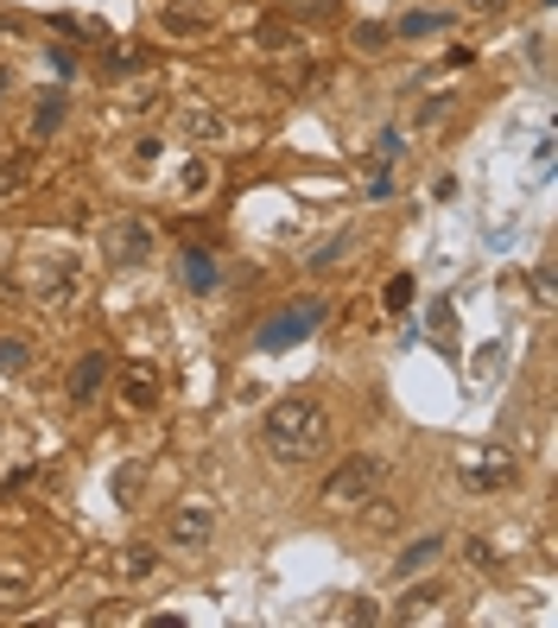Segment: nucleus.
I'll return each instance as SVG.
<instances>
[{
  "mask_svg": "<svg viewBox=\"0 0 558 628\" xmlns=\"http://www.w3.org/2000/svg\"><path fill=\"white\" fill-rule=\"evenodd\" d=\"M323 400H311V393H286V400H273L261 419V445L280 457V464H298V457H311V450L323 445Z\"/></svg>",
  "mask_w": 558,
  "mask_h": 628,
  "instance_id": "1",
  "label": "nucleus"
},
{
  "mask_svg": "<svg viewBox=\"0 0 558 628\" xmlns=\"http://www.w3.org/2000/svg\"><path fill=\"white\" fill-rule=\"evenodd\" d=\"M382 477H387V464L375 457V450H355L350 464H337L330 477H323V489H318V502L330 514H343V509H355V502H368L375 489H382Z\"/></svg>",
  "mask_w": 558,
  "mask_h": 628,
  "instance_id": "2",
  "label": "nucleus"
},
{
  "mask_svg": "<svg viewBox=\"0 0 558 628\" xmlns=\"http://www.w3.org/2000/svg\"><path fill=\"white\" fill-rule=\"evenodd\" d=\"M521 477V464H514V450H496V445H482V450H464L457 457V482L470 489V495H496V489H508V482Z\"/></svg>",
  "mask_w": 558,
  "mask_h": 628,
  "instance_id": "3",
  "label": "nucleus"
},
{
  "mask_svg": "<svg viewBox=\"0 0 558 628\" xmlns=\"http://www.w3.org/2000/svg\"><path fill=\"white\" fill-rule=\"evenodd\" d=\"M152 248H159V236H152V222H140V216H115V222L102 229V254H109L115 267H147Z\"/></svg>",
  "mask_w": 558,
  "mask_h": 628,
  "instance_id": "4",
  "label": "nucleus"
},
{
  "mask_svg": "<svg viewBox=\"0 0 558 628\" xmlns=\"http://www.w3.org/2000/svg\"><path fill=\"white\" fill-rule=\"evenodd\" d=\"M209 534H216V509H209V502H184V509H172V521H166V546H172V552H204Z\"/></svg>",
  "mask_w": 558,
  "mask_h": 628,
  "instance_id": "5",
  "label": "nucleus"
},
{
  "mask_svg": "<svg viewBox=\"0 0 558 628\" xmlns=\"http://www.w3.org/2000/svg\"><path fill=\"white\" fill-rule=\"evenodd\" d=\"M318 318H323V299H298L293 311H280V318L261 330V343H266V350H273V343H293V336H305Z\"/></svg>",
  "mask_w": 558,
  "mask_h": 628,
  "instance_id": "6",
  "label": "nucleus"
},
{
  "mask_svg": "<svg viewBox=\"0 0 558 628\" xmlns=\"http://www.w3.org/2000/svg\"><path fill=\"white\" fill-rule=\"evenodd\" d=\"M102 381H109V350H89V356L70 368V407H89V400L102 393Z\"/></svg>",
  "mask_w": 558,
  "mask_h": 628,
  "instance_id": "7",
  "label": "nucleus"
},
{
  "mask_svg": "<svg viewBox=\"0 0 558 628\" xmlns=\"http://www.w3.org/2000/svg\"><path fill=\"white\" fill-rule=\"evenodd\" d=\"M209 26H216V20H209L204 7H184V0H166V7H159V32H172V38H209Z\"/></svg>",
  "mask_w": 558,
  "mask_h": 628,
  "instance_id": "8",
  "label": "nucleus"
},
{
  "mask_svg": "<svg viewBox=\"0 0 558 628\" xmlns=\"http://www.w3.org/2000/svg\"><path fill=\"white\" fill-rule=\"evenodd\" d=\"M439 559H444V534H425V539H412L407 552H400V559H394V578H400V584H407L412 571L439 566Z\"/></svg>",
  "mask_w": 558,
  "mask_h": 628,
  "instance_id": "9",
  "label": "nucleus"
},
{
  "mask_svg": "<svg viewBox=\"0 0 558 628\" xmlns=\"http://www.w3.org/2000/svg\"><path fill=\"white\" fill-rule=\"evenodd\" d=\"M432 603H444V584H412V591H400V603H394V609H382V616H394V623H412V616H425Z\"/></svg>",
  "mask_w": 558,
  "mask_h": 628,
  "instance_id": "10",
  "label": "nucleus"
},
{
  "mask_svg": "<svg viewBox=\"0 0 558 628\" xmlns=\"http://www.w3.org/2000/svg\"><path fill=\"white\" fill-rule=\"evenodd\" d=\"M355 509H362V527H368V534H394V527H400V502L382 495V489H375L368 502H355Z\"/></svg>",
  "mask_w": 558,
  "mask_h": 628,
  "instance_id": "11",
  "label": "nucleus"
},
{
  "mask_svg": "<svg viewBox=\"0 0 558 628\" xmlns=\"http://www.w3.org/2000/svg\"><path fill=\"white\" fill-rule=\"evenodd\" d=\"M121 400H127L134 413H152V407H159V375H152V368H134V375L121 381Z\"/></svg>",
  "mask_w": 558,
  "mask_h": 628,
  "instance_id": "12",
  "label": "nucleus"
},
{
  "mask_svg": "<svg viewBox=\"0 0 558 628\" xmlns=\"http://www.w3.org/2000/svg\"><path fill=\"white\" fill-rule=\"evenodd\" d=\"M184 134H191L197 147H216L229 127H223V115H209V109H191V115H184Z\"/></svg>",
  "mask_w": 558,
  "mask_h": 628,
  "instance_id": "13",
  "label": "nucleus"
},
{
  "mask_svg": "<svg viewBox=\"0 0 558 628\" xmlns=\"http://www.w3.org/2000/svg\"><path fill=\"white\" fill-rule=\"evenodd\" d=\"M64 115H70V102H64L58 90H52V95H38V115H32V140H45V134H52V127H58Z\"/></svg>",
  "mask_w": 558,
  "mask_h": 628,
  "instance_id": "14",
  "label": "nucleus"
},
{
  "mask_svg": "<svg viewBox=\"0 0 558 628\" xmlns=\"http://www.w3.org/2000/svg\"><path fill=\"white\" fill-rule=\"evenodd\" d=\"M254 45H261V52H293L298 32H293V26H280V20H261V26H254Z\"/></svg>",
  "mask_w": 558,
  "mask_h": 628,
  "instance_id": "15",
  "label": "nucleus"
},
{
  "mask_svg": "<svg viewBox=\"0 0 558 628\" xmlns=\"http://www.w3.org/2000/svg\"><path fill=\"white\" fill-rule=\"evenodd\" d=\"M444 26V13H407V20H394V38H432V32Z\"/></svg>",
  "mask_w": 558,
  "mask_h": 628,
  "instance_id": "16",
  "label": "nucleus"
},
{
  "mask_svg": "<svg viewBox=\"0 0 558 628\" xmlns=\"http://www.w3.org/2000/svg\"><path fill=\"white\" fill-rule=\"evenodd\" d=\"M184 273H191V286H197V293L216 286V261H204V248H184Z\"/></svg>",
  "mask_w": 558,
  "mask_h": 628,
  "instance_id": "17",
  "label": "nucleus"
},
{
  "mask_svg": "<svg viewBox=\"0 0 558 628\" xmlns=\"http://www.w3.org/2000/svg\"><path fill=\"white\" fill-rule=\"evenodd\" d=\"M464 559H470L476 571H489V578H496V571H501V552H496V546H489V539H464Z\"/></svg>",
  "mask_w": 558,
  "mask_h": 628,
  "instance_id": "18",
  "label": "nucleus"
},
{
  "mask_svg": "<svg viewBox=\"0 0 558 628\" xmlns=\"http://www.w3.org/2000/svg\"><path fill=\"white\" fill-rule=\"evenodd\" d=\"M140 482H147V464H127V470H121V477H115V495H121V502H127V509H134V495H140Z\"/></svg>",
  "mask_w": 558,
  "mask_h": 628,
  "instance_id": "19",
  "label": "nucleus"
},
{
  "mask_svg": "<svg viewBox=\"0 0 558 628\" xmlns=\"http://www.w3.org/2000/svg\"><path fill=\"white\" fill-rule=\"evenodd\" d=\"M26 343H20V336H0V368H7V375H20V368H26Z\"/></svg>",
  "mask_w": 558,
  "mask_h": 628,
  "instance_id": "20",
  "label": "nucleus"
},
{
  "mask_svg": "<svg viewBox=\"0 0 558 628\" xmlns=\"http://www.w3.org/2000/svg\"><path fill=\"white\" fill-rule=\"evenodd\" d=\"M204 184H209V159H191V165H184V179H178V191H184V197H197Z\"/></svg>",
  "mask_w": 558,
  "mask_h": 628,
  "instance_id": "21",
  "label": "nucleus"
},
{
  "mask_svg": "<svg viewBox=\"0 0 558 628\" xmlns=\"http://www.w3.org/2000/svg\"><path fill=\"white\" fill-rule=\"evenodd\" d=\"M387 38H394L387 26H355V52H387Z\"/></svg>",
  "mask_w": 558,
  "mask_h": 628,
  "instance_id": "22",
  "label": "nucleus"
},
{
  "mask_svg": "<svg viewBox=\"0 0 558 628\" xmlns=\"http://www.w3.org/2000/svg\"><path fill=\"white\" fill-rule=\"evenodd\" d=\"M121 571H127V578H147V571H152V546H127Z\"/></svg>",
  "mask_w": 558,
  "mask_h": 628,
  "instance_id": "23",
  "label": "nucleus"
},
{
  "mask_svg": "<svg viewBox=\"0 0 558 628\" xmlns=\"http://www.w3.org/2000/svg\"><path fill=\"white\" fill-rule=\"evenodd\" d=\"M13 191H26V165H20V159H13V165L0 159V197H13Z\"/></svg>",
  "mask_w": 558,
  "mask_h": 628,
  "instance_id": "24",
  "label": "nucleus"
},
{
  "mask_svg": "<svg viewBox=\"0 0 558 628\" xmlns=\"http://www.w3.org/2000/svg\"><path fill=\"white\" fill-rule=\"evenodd\" d=\"M337 623H382V609H375L368 597H355L350 609H337Z\"/></svg>",
  "mask_w": 558,
  "mask_h": 628,
  "instance_id": "25",
  "label": "nucleus"
},
{
  "mask_svg": "<svg viewBox=\"0 0 558 628\" xmlns=\"http://www.w3.org/2000/svg\"><path fill=\"white\" fill-rule=\"evenodd\" d=\"M533 305H553V261L533 267Z\"/></svg>",
  "mask_w": 558,
  "mask_h": 628,
  "instance_id": "26",
  "label": "nucleus"
},
{
  "mask_svg": "<svg viewBox=\"0 0 558 628\" xmlns=\"http://www.w3.org/2000/svg\"><path fill=\"white\" fill-rule=\"evenodd\" d=\"M412 305V279L400 273V279H387V311H407Z\"/></svg>",
  "mask_w": 558,
  "mask_h": 628,
  "instance_id": "27",
  "label": "nucleus"
},
{
  "mask_svg": "<svg viewBox=\"0 0 558 628\" xmlns=\"http://www.w3.org/2000/svg\"><path fill=\"white\" fill-rule=\"evenodd\" d=\"M20 591H26V571H0V609L20 597Z\"/></svg>",
  "mask_w": 558,
  "mask_h": 628,
  "instance_id": "28",
  "label": "nucleus"
},
{
  "mask_svg": "<svg viewBox=\"0 0 558 628\" xmlns=\"http://www.w3.org/2000/svg\"><path fill=\"white\" fill-rule=\"evenodd\" d=\"M293 13H311V20H323V13H337V0H286Z\"/></svg>",
  "mask_w": 558,
  "mask_h": 628,
  "instance_id": "29",
  "label": "nucleus"
},
{
  "mask_svg": "<svg viewBox=\"0 0 558 628\" xmlns=\"http://www.w3.org/2000/svg\"><path fill=\"white\" fill-rule=\"evenodd\" d=\"M13 90H20V77H13V70H0V115H7V102H13Z\"/></svg>",
  "mask_w": 558,
  "mask_h": 628,
  "instance_id": "30",
  "label": "nucleus"
},
{
  "mask_svg": "<svg viewBox=\"0 0 558 628\" xmlns=\"http://www.w3.org/2000/svg\"><path fill=\"white\" fill-rule=\"evenodd\" d=\"M464 7H470V13H501L508 0H464Z\"/></svg>",
  "mask_w": 558,
  "mask_h": 628,
  "instance_id": "31",
  "label": "nucleus"
}]
</instances>
